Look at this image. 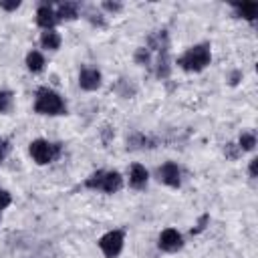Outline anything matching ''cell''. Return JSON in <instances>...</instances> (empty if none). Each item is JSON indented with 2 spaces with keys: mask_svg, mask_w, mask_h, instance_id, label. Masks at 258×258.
Returning <instances> with one entry per match:
<instances>
[{
  "mask_svg": "<svg viewBox=\"0 0 258 258\" xmlns=\"http://www.w3.org/2000/svg\"><path fill=\"white\" fill-rule=\"evenodd\" d=\"M0 8L6 10V12H12V10L20 8V0H12V2H4V0H0Z\"/></svg>",
  "mask_w": 258,
  "mask_h": 258,
  "instance_id": "obj_24",
  "label": "cell"
},
{
  "mask_svg": "<svg viewBox=\"0 0 258 258\" xmlns=\"http://www.w3.org/2000/svg\"><path fill=\"white\" fill-rule=\"evenodd\" d=\"M79 2H60L54 10L56 14V20H62V22H71V20H77L79 18Z\"/></svg>",
  "mask_w": 258,
  "mask_h": 258,
  "instance_id": "obj_11",
  "label": "cell"
},
{
  "mask_svg": "<svg viewBox=\"0 0 258 258\" xmlns=\"http://www.w3.org/2000/svg\"><path fill=\"white\" fill-rule=\"evenodd\" d=\"M157 246H159V250L169 252V254L171 252H177V250L183 248V236L175 228H165L159 234V238H157Z\"/></svg>",
  "mask_w": 258,
  "mask_h": 258,
  "instance_id": "obj_7",
  "label": "cell"
},
{
  "mask_svg": "<svg viewBox=\"0 0 258 258\" xmlns=\"http://www.w3.org/2000/svg\"><path fill=\"white\" fill-rule=\"evenodd\" d=\"M0 222H2V218H0Z\"/></svg>",
  "mask_w": 258,
  "mask_h": 258,
  "instance_id": "obj_27",
  "label": "cell"
},
{
  "mask_svg": "<svg viewBox=\"0 0 258 258\" xmlns=\"http://www.w3.org/2000/svg\"><path fill=\"white\" fill-rule=\"evenodd\" d=\"M135 62L141 67H149L151 64V50L147 46H139L135 50Z\"/></svg>",
  "mask_w": 258,
  "mask_h": 258,
  "instance_id": "obj_19",
  "label": "cell"
},
{
  "mask_svg": "<svg viewBox=\"0 0 258 258\" xmlns=\"http://www.w3.org/2000/svg\"><path fill=\"white\" fill-rule=\"evenodd\" d=\"M240 81H242V71H232L230 77H228V83L234 87V85H238Z\"/></svg>",
  "mask_w": 258,
  "mask_h": 258,
  "instance_id": "obj_25",
  "label": "cell"
},
{
  "mask_svg": "<svg viewBox=\"0 0 258 258\" xmlns=\"http://www.w3.org/2000/svg\"><path fill=\"white\" fill-rule=\"evenodd\" d=\"M87 189H95V191H103V194H117L121 187H123V177L119 171L111 169V171H105V169H99L95 173H91L85 183H83Z\"/></svg>",
  "mask_w": 258,
  "mask_h": 258,
  "instance_id": "obj_3",
  "label": "cell"
},
{
  "mask_svg": "<svg viewBox=\"0 0 258 258\" xmlns=\"http://www.w3.org/2000/svg\"><path fill=\"white\" fill-rule=\"evenodd\" d=\"M212 62V46L210 42H198L185 48L177 56V67L185 73H202Z\"/></svg>",
  "mask_w": 258,
  "mask_h": 258,
  "instance_id": "obj_1",
  "label": "cell"
},
{
  "mask_svg": "<svg viewBox=\"0 0 258 258\" xmlns=\"http://www.w3.org/2000/svg\"><path fill=\"white\" fill-rule=\"evenodd\" d=\"M234 12L238 18H244V20H254L258 16V4L256 2H242V4H232Z\"/></svg>",
  "mask_w": 258,
  "mask_h": 258,
  "instance_id": "obj_13",
  "label": "cell"
},
{
  "mask_svg": "<svg viewBox=\"0 0 258 258\" xmlns=\"http://www.w3.org/2000/svg\"><path fill=\"white\" fill-rule=\"evenodd\" d=\"M103 83V75L97 67H83L79 71V87L83 91H97Z\"/></svg>",
  "mask_w": 258,
  "mask_h": 258,
  "instance_id": "obj_8",
  "label": "cell"
},
{
  "mask_svg": "<svg viewBox=\"0 0 258 258\" xmlns=\"http://www.w3.org/2000/svg\"><path fill=\"white\" fill-rule=\"evenodd\" d=\"M26 69L30 71V73H40L42 69H44V64H46V60H44V56H42V52H38V50H30L28 54H26Z\"/></svg>",
  "mask_w": 258,
  "mask_h": 258,
  "instance_id": "obj_15",
  "label": "cell"
},
{
  "mask_svg": "<svg viewBox=\"0 0 258 258\" xmlns=\"http://www.w3.org/2000/svg\"><path fill=\"white\" fill-rule=\"evenodd\" d=\"M224 153H226L230 159H236V157H238L242 151L238 149V145H236V143H228V145L224 147Z\"/></svg>",
  "mask_w": 258,
  "mask_h": 258,
  "instance_id": "obj_21",
  "label": "cell"
},
{
  "mask_svg": "<svg viewBox=\"0 0 258 258\" xmlns=\"http://www.w3.org/2000/svg\"><path fill=\"white\" fill-rule=\"evenodd\" d=\"M254 147H256V135L252 131H242L238 137V149L244 153V151H254Z\"/></svg>",
  "mask_w": 258,
  "mask_h": 258,
  "instance_id": "obj_16",
  "label": "cell"
},
{
  "mask_svg": "<svg viewBox=\"0 0 258 258\" xmlns=\"http://www.w3.org/2000/svg\"><path fill=\"white\" fill-rule=\"evenodd\" d=\"M56 22H58V20H56V14H54L52 6L46 4V2H42V4L36 8V24H38L40 28H44V30H52Z\"/></svg>",
  "mask_w": 258,
  "mask_h": 258,
  "instance_id": "obj_9",
  "label": "cell"
},
{
  "mask_svg": "<svg viewBox=\"0 0 258 258\" xmlns=\"http://www.w3.org/2000/svg\"><path fill=\"white\" fill-rule=\"evenodd\" d=\"M155 143L157 141L153 137H147L139 131H135L127 137V149H151V147H155Z\"/></svg>",
  "mask_w": 258,
  "mask_h": 258,
  "instance_id": "obj_12",
  "label": "cell"
},
{
  "mask_svg": "<svg viewBox=\"0 0 258 258\" xmlns=\"http://www.w3.org/2000/svg\"><path fill=\"white\" fill-rule=\"evenodd\" d=\"M85 18H87L93 26H99V28L105 26V18H103V14H101L99 10H95V6H89V8L85 10Z\"/></svg>",
  "mask_w": 258,
  "mask_h": 258,
  "instance_id": "obj_18",
  "label": "cell"
},
{
  "mask_svg": "<svg viewBox=\"0 0 258 258\" xmlns=\"http://www.w3.org/2000/svg\"><path fill=\"white\" fill-rule=\"evenodd\" d=\"M256 163H258V159L254 157V159H250V165H248V173L252 179H256Z\"/></svg>",
  "mask_w": 258,
  "mask_h": 258,
  "instance_id": "obj_26",
  "label": "cell"
},
{
  "mask_svg": "<svg viewBox=\"0 0 258 258\" xmlns=\"http://www.w3.org/2000/svg\"><path fill=\"white\" fill-rule=\"evenodd\" d=\"M10 204H12V196H10V191H6V189L0 187V212L6 210Z\"/></svg>",
  "mask_w": 258,
  "mask_h": 258,
  "instance_id": "obj_20",
  "label": "cell"
},
{
  "mask_svg": "<svg viewBox=\"0 0 258 258\" xmlns=\"http://www.w3.org/2000/svg\"><path fill=\"white\" fill-rule=\"evenodd\" d=\"M157 179L165 183L167 187H179L181 185V169L173 161H165L157 167Z\"/></svg>",
  "mask_w": 258,
  "mask_h": 258,
  "instance_id": "obj_6",
  "label": "cell"
},
{
  "mask_svg": "<svg viewBox=\"0 0 258 258\" xmlns=\"http://www.w3.org/2000/svg\"><path fill=\"white\" fill-rule=\"evenodd\" d=\"M14 109V93L8 89H0V115H8Z\"/></svg>",
  "mask_w": 258,
  "mask_h": 258,
  "instance_id": "obj_17",
  "label": "cell"
},
{
  "mask_svg": "<svg viewBox=\"0 0 258 258\" xmlns=\"http://www.w3.org/2000/svg\"><path fill=\"white\" fill-rule=\"evenodd\" d=\"M101 6H103L105 10H109V12H113V14H115V12H119V10L123 8V4H121V2H109V0H105Z\"/></svg>",
  "mask_w": 258,
  "mask_h": 258,
  "instance_id": "obj_23",
  "label": "cell"
},
{
  "mask_svg": "<svg viewBox=\"0 0 258 258\" xmlns=\"http://www.w3.org/2000/svg\"><path fill=\"white\" fill-rule=\"evenodd\" d=\"M34 113L38 115H48V117H58L67 113L64 99L50 87H40L34 97Z\"/></svg>",
  "mask_w": 258,
  "mask_h": 258,
  "instance_id": "obj_2",
  "label": "cell"
},
{
  "mask_svg": "<svg viewBox=\"0 0 258 258\" xmlns=\"http://www.w3.org/2000/svg\"><path fill=\"white\" fill-rule=\"evenodd\" d=\"M123 244H125V232L123 230H109L97 240V246L105 258H117L123 250Z\"/></svg>",
  "mask_w": 258,
  "mask_h": 258,
  "instance_id": "obj_5",
  "label": "cell"
},
{
  "mask_svg": "<svg viewBox=\"0 0 258 258\" xmlns=\"http://www.w3.org/2000/svg\"><path fill=\"white\" fill-rule=\"evenodd\" d=\"M147 181H149V171L141 163H133L129 169V187L139 191L147 187Z\"/></svg>",
  "mask_w": 258,
  "mask_h": 258,
  "instance_id": "obj_10",
  "label": "cell"
},
{
  "mask_svg": "<svg viewBox=\"0 0 258 258\" xmlns=\"http://www.w3.org/2000/svg\"><path fill=\"white\" fill-rule=\"evenodd\" d=\"M28 153L36 165H48L58 155V145L46 139H34L28 145Z\"/></svg>",
  "mask_w": 258,
  "mask_h": 258,
  "instance_id": "obj_4",
  "label": "cell"
},
{
  "mask_svg": "<svg viewBox=\"0 0 258 258\" xmlns=\"http://www.w3.org/2000/svg\"><path fill=\"white\" fill-rule=\"evenodd\" d=\"M60 42H62V38H60V34L54 28L52 30H44L40 34V46L44 50H58L60 48Z\"/></svg>",
  "mask_w": 258,
  "mask_h": 258,
  "instance_id": "obj_14",
  "label": "cell"
},
{
  "mask_svg": "<svg viewBox=\"0 0 258 258\" xmlns=\"http://www.w3.org/2000/svg\"><path fill=\"white\" fill-rule=\"evenodd\" d=\"M8 151H10V141L4 139V137H0V163L4 161V157L8 155Z\"/></svg>",
  "mask_w": 258,
  "mask_h": 258,
  "instance_id": "obj_22",
  "label": "cell"
}]
</instances>
